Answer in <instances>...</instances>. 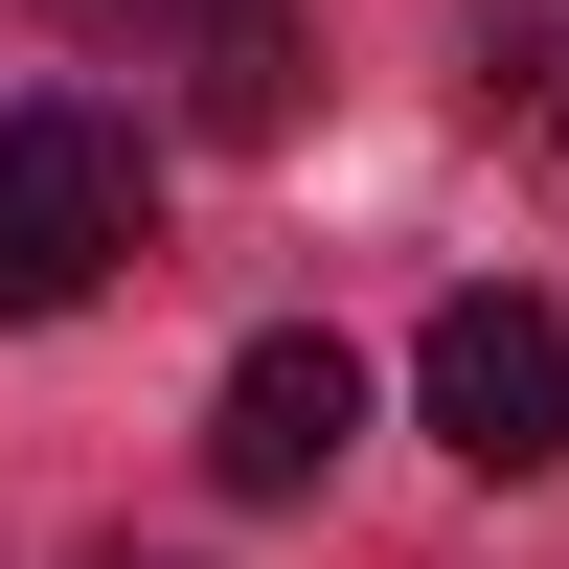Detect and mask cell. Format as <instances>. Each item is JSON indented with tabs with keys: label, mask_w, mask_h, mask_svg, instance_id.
<instances>
[{
	"label": "cell",
	"mask_w": 569,
	"mask_h": 569,
	"mask_svg": "<svg viewBox=\"0 0 569 569\" xmlns=\"http://www.w3.org/2000/svg\"><path fill=\"white\" fill-rule=\"evenodd\" d=\"M410 388H433V433L479 456V479H547V456H569V319L547 297H433Z\"/></svg>",
	"instance_id": "7a4b0ae2"
},
{
	"label": "cell",
	"mask_w": 569,
	"mask_h": 569,
	"mask_svg": "<svg viewBox=\"0 0 569 569\" xmlns=\"http://www.w3.org/2000/svg\"><path fill=\"white\" fill-rule=\"evenodd\" d=\"M206 137H297V0H206Z\"/></svg>",
	"instance_id": "277c9868"
},
{
	"label": "cell",
	"mask_w": 569,
	"mask_h": 569,
	"mask_svg": "<svg viewBox=\"0 0 569 569\" xmlns=\"http://www.w3.org/2000/svg\"><path fill=\"white\" fill-rule=\"evenodd\" d=\"M69 46H160V23H206V0H46Z\"/></svg>",
	"instance_id": "8992f818"
},
{
	"label": "cell",
	"mask_w": 569,
	"mask_h": 569,
	"mask_svg": "<svg viewBox=\"0 0 569 569\" xmlns=\"http://www.w3.org/2000/svg\"><path fill=\"white\" fill-rule=\"evenodd\" d=\"M342 433H365V365L319 342V319H273V342L206 388V479H228V501H319V479H342Z\"/></svg>",
	"instance_id": "3957f363"
},
{
	"label": "cell",
	"mask_w": 569,
	"mask_h": 569,
	"mask_svg": "<svg viewBox=\"0 0 569 569\" xmlns=\"http://www.w3.org/2000/svg\"><path fill=\"white\" fill-rule=\"evenodd\" d=\"M501 137H525V160L569 182V23H547V46H501Z\"/></svg>",
	"instance_id": "5b68a950"
},
{
	"label": "cell",
	"mask_w": 569,
	"mask_h": 569,
	"mask_svg": "<svg viewBox=\"0 0 569 569\" xmlns=\"http://www.w3.org/2000/svg\"><path fill=\"white\" fill-rule=\"evenodd\" d=\"M137 251H160V160H137L91 91L0 114V319H69V297H114Z\"/></svg>",
	"instance_id": "6da1fadb"
}]
</instances>
